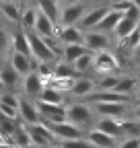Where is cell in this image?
Masks as SVG:
<instances>
[{
	"label": "cell",
	"mask_w": 140,
	"mask_h": 148,
	"mask_svg": "<svg viewBox=\"0 0 140 148\" xmlns=\"http://www.w3.org/2000/svg\"><path fill=\"white\" fill-rule=\"evenodd\" d=\"M95 119L97 117L93 113L91 105H86V103H70V105H66V121H70L78 130H82V132H84V127L91 130L95 125Z\"/></svg>",
	"instance_id": "cell-1"
},
{
	"label": "cell",
	"mask_w": 140,
	"mask_h": 148,
	"mask_svg": "<svg viewBox=\"0 0 140 148\" xmlns=\"http://www.w3.org/2000/svg\"><path fill=\"white\" fill-rule=\"evenodd\" d=\"M25 35H27L29 49H31V60L39 62V64H54V62H58V60H60L58 56L49 49V45L45 43L43 37L35 35L33 31H25Z\"/></svg>",
	"instance_id": "cell-2"
},
{
	"label": "cell",
	"mask_w": 140,
	"mask_h": 148,
	"mask_svg": "<svg viewBox=\"0 0 140 148\" xmlns=\"http://www.w3.org/2000/svg\"><path fill=\"white\" fill-rule=\"evenodd\" d=\"M91 8V4L86 2H62L60 4V27H76L78 21L82 18V14Z\"/></svg>",
	"instance_id": "cell-3"
},
{
	"label": "cell",
	"mask_w": 140,
	"mask_h": 148,
	"mask_svg": "<svg viewBox=\"0 0 140 148\" xmlns=\"http://www.w3.org/2000/svg\"><path fill=\"white\" fill-rule=\"evenodd\" d=\"M89 105V103H86ZM91 109H93V113L95 117H105V119H126L128 113H130V105L126 103H91Z\"/></svg>",
	"instance_id": "cell-4"
},
{
	"label": "cell",
	"mask_w": 140,
	"mask_h": 148,
	"mask_svg": "<svg viewBox=\"0 0 140 148\" xmlns=\"http://www.w3.org/2000/svg\"><path fill=\"white\" fill-rule=\"evenodd\" d=\"M35 107H37V113L41 117V123L45 125L66 121V105H47L41 101H35Z\"/></svg>",
	"instance_id": "cell-5"
},
{
	"label": "cell",
	"mask_w": 140,
	"mask_h": 148,
	"mask_svg": "<svg viewBox=\"0 0 140 148\" xmlns=\"http://www.w3.org/2000/svg\"><path fill=\"white\" fill-rule=\"evenodd\" d=\"M109 12V4H93L89 10H86L84 14H82V18L78 21V29L82 31V33H86V31H93L99 23H101V18Z\"/></svg>",
	"instance_id": "cell-6"
},
{
	"label": "cell",
	"mask_w": 140,
	"mask_h": 148,
	"mask_svg": "<svg viewBox=\"0 0 140 148\" xmlns=\"http://www.w3.org/2000/svg\"><path fill=\"white\" fill-rule=\"evenodd\" d=\"M27 134H29V140H31V146L35 148H49V146H56V138L49 134V130L43 125V123H37V125H27Z\"/></svg>",
	"instance_id": "cell-7"
},
{
	"label": "cell",
	"mask_w": 140,
	"mask_h": 148,
	"mask_svg": "<svg viewBox=\"0 0 140 148\" xmlns=\"http://www.w3.org/2000/svg\"><path fill=\"white\" fill-rule=\"evenodd\" d=\"M45 125V123H43ZM49 130V134L56 138V142H64V140H76V138H84V132L78 130L76 125H72L70 121H62V123H51L45 125Z\"/></svg>",
	"instance_id": "cell-8"
},
{
	"label": "cell",
	"mask_w": 140,
	"mask_h": 148,
	"mask_svg": "<svg viewBox=\"0 0 140 148\" xmlns=\"http://www.w3.org/2000/svg\"><path fill=\"white\" fill-rule=\"evenodd\" d=\"M117 68H119V62H117V58H115L111 51H99V53H93V70L99 72L101 76L113 74Z\"/></svg>",
	"instance_id": "cell-9"
},
{
	"label": "cell",
	"mask_w": 140,
	"mask_h": 148,
	"mask_svg": "<svg viewBox=\"0 0 140 148\" xmlns=\"http://www.w3.org/2000/svg\"><path fill=\"white\" fill-rule=\"evenodd\" d=\"M82 45L86 47V51L91 53H99V51H109L111 39L105 33H97V31H86L82 37Z\"/></svg>",
	"instance_id": "cell-10"
},
{
	"label": "cell",
	"mask_w": 140,
	"mask_h": 148,
	"mask_svg": "<svg viewBox=\"0 0 140 148\" xmlns=\"http://www.w3.org/2000/svg\"><path fill=\"white\" fill-rule=\"evenodd\" d=\"M43 88H45V82L41 80V76L35 70L21 80V90H23L25 99H29V101H37Z\"/></svg>",
	"instance_id": "cell-11"
},
{
	"label": "cell",
	"mask_w": 140,
	"mask_h": 148,
	"mask_svg": "<svg viewBox=\"0 0 140 148\" xmlns=\"http://www.w3.org/2000/svg\"><path fill=\"white\" fill-rule=\"evenodd\" d=\"M19 121L25 123V125H37V123H41V117L37 113L35 101H29L25 97L19 99Z\"/></svg>",
	"instance_id": "cell-12"
},
{
	"label": "cell",
	"mask_w": 140,
	"mask_h": 148,
	"mask_svg": "<svg viewBox=\"0 0 140 148\" xmlns=\"http://www.w3.org/2000/svg\"><path fill=\"white\" fill-rule=\"evenodd\" d=\"M8 66L19 74L21 78H25V76H29V74L35 70V64H33V60L31 58H25V56H21V53H16V51H10L8 53Z\"/></svg>",
	"instance_id": "cell-13"
},
{
	"label": "cell",
	"mask_w": 140,
	"mask_h": 148,
	"mask_svg": "<svg viewBox=\"0 0 140 148\" xmlns=\"http://www.w3.org/2000/svg\"><path fill=\"white\" fill-rule=\"evenodd\" d=\"M93 130H97V132L105 134V136H109L113 140H119V138H124V134H121V125L117 119H105V117H99L95 119V125Z\"/></svg>",
	"instance_id": "cell-14"
},
{
	"label": "cell",
	"mask_w": 140,
	"mask_h": 148,
	"mask_svg": "<svg viewBox=\"0 0 140 148\" xmlns=\"http://www.w3.org/2000/svg\"><path fill=\"white\" fill-rule=\"evenodd\" d=\"M97 88H95V80L89 78V76H78L72 84V88L68 90V95L72 97H78V99H86L89 95H93Z\"/></svg>",
	"instance_id": "cell-15"
},
{
	"label": "cell",
	"mask_w": 140,
	"mask_h": 148,
	"mask_svg": "<svg viewBox=\"0 0 140 148\" xmlns=\"http://www.w3.org/2000/svg\"><path fill=\"white\" fill-rule=\"evenodd\" d=\"M21 80H23V78H21L8 64L0 66V82H2V86H4L6 92H16V88L21 86Z\"/></svg>",
	"instance_id": "cell-16"
},
{
	"label": "cell",
	"mask_w": 140,
	"mask_h": 148,
	"mask_svg": "<svg viewBox=\"0 0 140 148\" xmlns=\"http://www.w3.org/2000/svg\"><path fill=\"white\" fill-rule=\"evenodd\" d=\"M84 33L78 27H60L56 31V39L60 41V45H74V43H82Z\"/></svg>",
	"instance_id": "cell-17"
},
{
	"label": "cell",
	"mask_w": 140,
	"mask_h": 148,
	"mask_svg": "<svg viewBox=\"0 0 140 148\" xmlns=\"http://www.w3.org/2000/svg\"><path fill=\"white\" fill-rule=\"evenodd\" d=\"M35 8H37L39 14L49 18V21L58 27V23H60V2H54V0H39V2H35Z\"/></svg>",
	"instance_id": "cell-18"
},
{
	"label": "cell",
	"mask_w": 140,
	"mask_h": 148,
	"mask_svg": "<svg viewBox=\"0 0 140 148\" xmlns=\"http://www.w3.org/2000/svg\"><path fill=\"white\" fill-rule=\"evenodd\" d=\"M84 53H91V51H86V47H84L82 43H74V45H62V49H60V60L72 66V64H74V62L80 58V56H84Z\"/></svg>",
	"instance_id": "cell-19"
},
{
	"label": "cell",
	"mask_w": 140,
	"mask_h": 148,
	"mask_svg": "<svg viewBox=\"0 0 140 148\" xmlns=\"http://www.w3.org/2000/svg\"><path fill=\"white\" fill-rule=\"evenodd\" d=\"M84 138L89 140L95 148H115L117 142H119V140H113V138H109V136H105V134L97 132V130H93V127H91V130H86Z\"/></svg>",
	"instance_id": "cell-20"
},
{
	"label": "cell",
	"mask_w": 140,
	"mask_h": 148,
	"mask_svg": "<svg viewBox=\"0 0 140 148\" xmlns=\"http://www.w3.org/2000/svg\"><path fill=\"white\" fill-rule=\"evenodd\" d=\"M121 16H124V14H119V12H115V10H111V8H109V12L101 18V23H99L93 31H97V33H105V35L113 33V31H115V27H117V23L121 21Z\"/></svg>",
	"instance_id": "cell-21"
},
{
	"label": "cell",
	"mask_w": 140,
	"mask_h": 148,
	"mask_svg": "<svg viewBox=\"0 0 140 148\" xmlns=\"http://www.w3.org/2000/svg\"><path fill=\"white\" fill-rule=\"evenodd\" d=\"M10 51H16V53L25 56V58H31L29 41H27V35H25V31H23V29L10 35Z\"/></svg>",
	"instance_id": "cell-22"
},
{
	"label": "cell",
	"mask_w": 140,
	"mask_h": 148,
	"mask_svg": "<svg viewBox=\"0 0 140 148\" xmlns=\"http://www.w3.org/2000/svg\"><path fill=\"white\" fill-rule=\"evenodd\" d=\"M51 78H54V80H76L78 74H76L74 66H70V64L58 60L54 64V74H51Z\"/></svg>",
	"instance_id": "cell-23"
},
{
	"label": "cell",
	"mask_w": 140,
	"mask_h": 148,
	"mask_svg": "<svg viewBox=\"0 0 140 148\" xmlns=\"http://www.w3.org/2000/svg\"><path fill=\"white\" fill-rule=\"evenodd\" d=\"M21 10H23V4H19V2H10V0H2V2H0V12H2V16H6V21H10V23L21 21Z\"/></svg>",
	"instance_id": "cell-24"
},
{
	"label": "cell",
	"mask_w": 140,
	"mask_h": 148,
	"mask_svg": "<svg viewBox=\"0 0 140 148\" xmlns=\"http://www.w3.org/2000/svg\"><path fill=\"white\" fill-rule=\"evenodd\" d=\"M35 18H37V8L35 4H23V10H21V29L23 31H33L35 27Z\"/></svg>",
	"instance_id": "cell-25"
},
{
	"label": "cell",
	"mask_w": 140,
	"mask_h": 148,
	"mask_svg": "<svg viewBox=\"0 0 140 148\" xmlns=\"http://www.w3.org/2000/svg\"><path fill=\"white\" fill-rule=\"evenodd\" d=\"M64 92H60L58 88H54V86H45L43 90H41V95H39V99L37 101H41V103H47V105H64Z\"/></svg>",
	"instance_id": "cell-26"
},
{
	"label": "cell",
	"mask_w": 140,
	"mask_h": 148,
	"mask_svg": "<svg viewBox=\"0 0 140 148\" xmlns=\"http://www.w3.org/2000/svg\"><path fill=\"white\" fill-rule=\"evenodd\" d=\"M138 25L140 23H134V21H128V18H124L121 16V21L117 23V27H115V31H113V35L117 37V41H121V39H126L128 35H132L136 29H138Z\"/></svg>",
	"instance_id": "cell-27"
},
{
	"label": "cell",
	"mask_w": 140,
	"mask_h": 148,
	"mask_svg": "<svg viewBox=\"0 0 140 148\" xmlns=\"http://www.w3.org/2000/svg\"><path fill=\"white\" fill-rule=\"evenodd\" d=\"M117 82H119L117 74H107V76H101L99 80H95V88L103 90V92H113L115 86H117Z\"/></svg>",
	"instance_id": "cell-28"
},
{
	"label": "cell",
	"mask_w": 140,
	"mask_h": 148,
	"mask_svg": "<svg viewBox=\"0 0 140 148\" xmlns=\"http://www.w3.org/2000/svg\"><path fill=\"white\" fill-rule=\"evenodd\" d=\"M136 90V78L134 76H119V82L115 86L113 92H119V95H126V97H132Z\"/></svg>",
	"instance_id": "cell-29"
},
{
	"label": "cell",
	"mask_w": 140,
	"mask_h": 148,
	"mask_svg": "<svg viewBox=\"0 0 140 148\" xmlns=\"http://www.w3.org/2000/svg\"><path fill=\"white\" fill-rule=\"evenodd\" d=\"M72 66H74V70H76L78 76H80V74L91 72V70H93V53H84V56H80V58H78Z\"/></svg>",
	"instance_id": "cell-30"
},
{
	"label": "cell",
	"mask_w": 140,
	"mask_h": 148,
	"mask_svg": "<svg viewBox=\"0 0 140 148\" xmlns=\"http://www.w3.org/2000/svg\"><path fill=\"white\" fill-rule=\"evenodd\" d=\"M10 53V33L0 25V62Z\"/></svg>",
	"instance_id": "cell-31"
},
{
	"label": "cell",
	"mask_w": 140,
	"mask_h": 148,
	"mask_svg": "<svg viewBox=\"0 0 140 148\" xmlns=\"http://www.w3.org/2000/svg\"><path fill=\"white\" fill-rule=\"evenodd\" d=\"M19 95L16 92H0V105H4V107H10V109H16L19 111Z\"/></svg>",
	"instance_id": "cell-32"
},
{
	"label": "cell",
	"mask_w": 140,
	"mask_h": 148,
	"mask_svg": "<svg viewBox=\"0 0 140 148\" xmlns=\"http://www.w3.org/2000/svg\"><path fill=\"white\" fill-rule=\"evenodd\" d=\"M58 148H95L86 138H76V140H64L56 144Z\"/></svg>",
	"instance_id": "cell-33"
},
{
	"label": "cell",
	"mask_w": 140,
	"mask_h": 148,
	"mask_svg": "<svg viewBox=\"0 0 140 148\" xmlns=\"http://www.w3.org/2000/svg\"><path fill=\"white\" fill-rule=\"evenodd\" d=\"M115 148H140V138H121Z\"/></svg>",
	"instance_id": "cell-34"
},
{
	"label": "cell",
	"mask_w": 140,
	"mask_h": 148,
	"mask_svg": "<svg viewBox=\"0 0 140 148\" xmlns=\"http://www.w3.org/2000/svg\"><path fill=\"white\" fill-rule=\"evenodd\" d=\"M130 113H132V115H130V117H132V119H136V121H138V123H140V103H138V105H134V107H132V111H130Z\"/></svg>",
	"instance_id": "cell-35"
},
{
	"label": "cell",
	"mask_w": 140,
	"mask_h": 148,
	"mask_svg": "<svg viewBox=\"0 0 140 148\" xmlns=\"http://www.w3.org/2000/svg\"><path fill=\"white\" fill-rule=\"evenodd\" d=\"M132 60H134L136 64H140V43H138V45L132 49Z\"/></svg>",
	"instance_id": "cell-36"
},
{
	"label": "cell",
	"mask_w": 140,
	"mask_h": 148,
	"mask_svg": "<svg viewBox=\"0 0 140 148\" xmlns=\"http://www.w3.org/2000/svg\"><path fill=\"white\" fill-rule=\"evenodd\" d=\"M132 97H134V99L140 103V88H136V90H134V95H132Z\"/></svg>",
	"instance_id": "cell-37"
},
{
	"label": "cell",
	"mask_w": 140,
	"mask_h": 148,
	"mask_svg": "<svg viewBox=\"0 0 140 148\" xmlns=\"http://www.w3.org/2000/svg\"><path fill=\"white\" fill-rule=\"evenodd\" d=\"M0 148H16V146H12V144H6V142H0Z\"/></svg>",
	"instance_id": "cell-38"
},
{
	"label": "cell",
	"mask_w": 140,
	"mask_h": 148,
	"mask_svg": "<svg viewBox=\"0 0 140 148\" xmlns=\"http://www.w3.org/2000/svg\"><path fill=\"white\" fill-rule=\"evenodd\" d=\"M136 88H140V78H136Z\"/></svg>",
	"instance_id": "cell-39"
},
{
	"label": "cell",
	"mask_w": 140,
	"mask_h": 148,
	"mask_svg": "<svg viewBox=\"0 0 140 148\" xmlns=\"http://www.w3.org/2000/svg\"><path fill=\"white\" fill-rule=\"evenodd\" d=\"M0 92H4V86H2V82H0Z\"/></svg>",
	"instance_id": "cell-40"
},
{
	"label": "cell",
	"mask_w": 140,
	"mask_h": 148,
	"mask_svg": "<svg viewBox=\"0 0 140 148\" xmlns=\"http://www.w3.org/2000/svg\"><path fill=\"white\" fill-rule=\"evenodd\" d=\"M25 148H35V146H25Z\"/></svg>",
	"instance_id": "cell-41"
},
{
	"label": "cell",
	"mask_w": 140,
	"mask_h": 148,
	"mask_svg": "<svg viewBox=\"0 0 140 148\" xmlns=\"http://www.w3.org/2000/svg\"><path fill=\"white\" fill-rule=\"evenodd\" d=\"M49 148H58V146H49Z\"/></svg>",
	"instance_id": "cell-42"
}]
</instances>
